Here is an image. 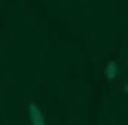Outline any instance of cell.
I'll use <instances>...</instances> for the list:
<instances>
[{"instance_id":"1","label":"cell","mask_w":128,"mask_h":125,"mask_svg":"<svg viewBox=\"0 0 128 125\" xmlns=\"http://www.w3.org/2000/svg\"><path fill=\"white\" fill-rule=\"evenodd\" d=\"M27 118H30V125H44V112L37 108V101H27Z\"/></svg>"},{"instance_id":"2","label":"cell","mask_w":128,"mask_h":125,"mask_svg":"<svg viewBox=\"0 0 128 125\" xmlns=\"http://www.w3.org/2000/svg\"><path fill=\"white\" fill-rule=\"evenodd\" d=\"M104 78H108V81L118 78V61H108V64H104Z\"/></svg>"},{"instance_id":"3","label":"cell","mask_w":128,"mask_h":125,"mask_svg":"<svg viewBox=\"0 0 128 125\" xmlns=\"http://www.w3.org/2000/svg\"><path fill=\"white\" fill-rule=\"evenodd\" d=\"M125 95H128V85H125Z\"/></svg>"}]
</instances>
